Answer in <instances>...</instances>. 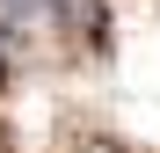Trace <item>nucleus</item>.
I'll return each mask as SVG.
<instances>
[{
	"label": "nucleus",
	"instance_id": "1",
	"mask_svg": "<svg viewBox=\"0 0 160 153\" xmlns=\"http://www.w3.org/2000/svg\"><path fill=\"white\" fill-rule=\"evenodd\" d=\"M37 8H44V0H0V15H15V22H22V15H37Z\"/></svg>",
	"mask_w": 160,
	"mask_h": 153
}]
</instances>
